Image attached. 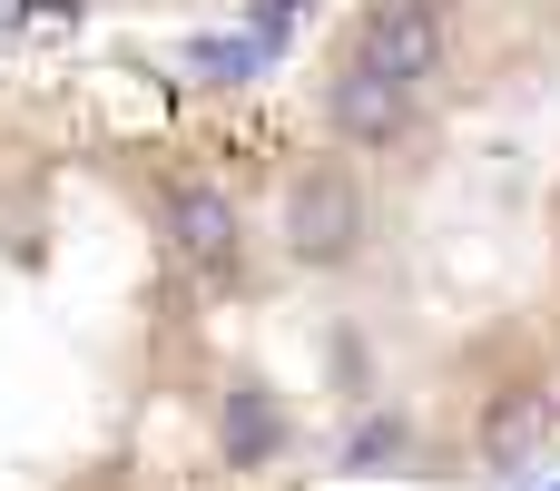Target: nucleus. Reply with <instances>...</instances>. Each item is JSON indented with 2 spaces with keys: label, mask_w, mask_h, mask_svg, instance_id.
<instances>
[{
  "label": "nucleus",
  "mask_w": 560,
  "mask_h": 491,
  "mask_svg": "<svg viewBox=\"0 0 560 491\" xmlns=\"http://www.w3.org/2000/svg\"><path fill=\"white\" fill-rule=\"evenodd\" d=\"M364 177L345 167V157H305V167H285V197H276V236H285V266H305V276H345L354 256H364Z\"/></svg>",
  "instance_id": "1"
},
{
  "label": "nucleus",
  "mask_w": 560,
  "mask_h": 491,
  "mask_svg": "<svg viewBox=\"0 0 560 491\" xmlns=\"http://www.w3.org/2000/svg\"><path fill=\"white\" fill-rule=\"evenodd\" d=\"M295 453V413H285V394H266V384H226L217 394V463L226 472H266V463H285Z\"/></svg>",
  "instance_id": "6"
},
{
  "label": "nucleus",
  "mask_w": 560,
  "mask_h": 491,
  "mask_svg": "<svg viewBox=\"0 0 560 491\" xmlns=\"http://www.w3.org/2000/svg\"><path fill=\"white\" fill-rule=\"evenodd\" d=\"M158 236H167L177 276H197V285H236L246 276V217L207 177H167L158 187Z\"/></svg>",
  "instance_id": "2"
},
{
  "label": "nucleus",
  "mask_w": 560,
  "mask_h": 491,
  "mask_svg": "<svg viewBox=\"0 0 560 491\" xmlns=\"http://www.w3.org/2000/svg\"><path fill=\"white\" fill-rule=\"evenodd\" d=\"M413 128H423V89L413 79L335 59V79H325V138H345V148H404Z\"/></svg>",
  "instance_id": "4"
},
{
  "label": "nucleus",
  "mask_w": 560,
  "mask_h": 491,
  "mask_svg": "<svg viewBox=\"0 0 560 491\" xmlns=\"http://www.w3.org/2000/svg\"><path fill=\"white\" fill-rule=\"evenodd\" d=\"M345 59H364V69L423 89V79L453 59V10H443V0H364L354 30H345Z\"/></svg>",
  "instance_id": "3"
},
{
  "label": "nucleus",
  "mask_w": 560,
  "mask_h": 491,
  "mask_svg": "<svg viewBox=\"0 0 560 491\" xmlns=\"http://www.w3.org/2000/svg\"><path fill=\"white\" fill-rule=\"evenodd\" d=\"M551 423H560V394L541 374H512V384L482 404V433H472L482 472H532V463L551 453Z\"/></svg>",
  "instance_id": "5"
},
{
  "label": "nucleus",
  "mask_w": 560,
  "mask_h": 491,
  "mask_svg": "<svg viewBox=\"0 0 560 491\" xmlns=\"http://www.w3.org/2000/svg\"><path fill=\"white\" fill-rule=\"evenodd\" d=\"M404 453H413V433H404L394 413H374V423H354V443H345L335 463H345V472H394Z\"/></svg>",
  "instance_id": "7"
}]
</instances>
